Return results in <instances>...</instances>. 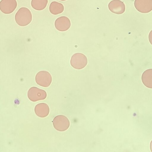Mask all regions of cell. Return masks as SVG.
Returning a JSON list of instances; mask_svg holds the SVG:
<instances>
[{"instance_id": "3957f363", "label": "cell", "mask_w": 152, "mask_h": 152, "mask_svg": "<svg viewBox=\"0 0 152 152\" xmlns=\"http://www.w3.org/2000/svg\"><path fill=\"white\" fill-rule=\"evenodd\" d=\"M53 125L54 128L59 131H66L69 127L70 122L69 120L65 116L59 115L53 119Z\"/></svg>"}, {"instance_id": "6da1fadb", "label": "cell", "mask_w": 152, "mask_h": 152, "mask_svg": "<svg viewBox=\"0 0 152 152\" xmlns=\"http://www.w3.org/2000/svg\"><path fill=\"white\" fill-rule=\"evenodd\" d=\"M15 19L16 23L19 26H26L30 23L32 21V14L27 8L21 7L16 13Z\"/></svg>"}, {"instance_id": "5b68a950", "label": "cell", "mask_w": 152, "mask_h": 152, "mask_svg": "<svg viewBox=\"0 0 152 152\" xmlns=\"http://www.w3.org/2000/svg\"><path fill=\"white\" fill-rule=\"evenodd\" d=\"M28 96L31 101L36 102L45 99L47 97V93L43 90L35 87H33L28 90Z\"/></svg>"}, {"instance_id": "277c9868", "label": "cell", "mask_w": 152, "mask_h": 152, "mask_svg": "<svg viewBox=\"0 0 152 152\" xmlns=\"http://www.w3.org/2000/svg\"><path fill=\"white\" fill-rule=\"evenodd\" d=\"M35 81L39 85L47 87L50 85L52 81V77L48 72L45 71H40L36 74Z\"/></svg>"}, {"instance_id": "9c48e42d", "label": "cell", "mask_w": 152, "mask_h": 152, "mask_svg": "<svg viewBox=\"0 0 152 152\" xmlns=\"http://www.w3.org/2000/svg\"><path fill=\"white\" fill-rule=\"evenodd\" d=\"M142 83L147 87L152 88V69H149L145 71L142 75Z\"/></svg>"}, {"instance_id": "7a4b0ae2", "label": "cell", "mask_w": 152, "mask_h": 152, "mask_svg": "<svg viewBox=\"0 0 152 152\" xmlns=\"http://www.w3.org/2000/svg\"><path fill=\"white\" fill-rule=\"evenodd\" d=\"M88 63L86 57L80 53L74 54L70 60L71 65L74 68L80 69L84 68Z\"/></svg>"}, {"instance_id": "8992f818", "label": "cell", "mask_w": 152, "mask_h": 152, "mask_svg": "<svg viewBox=\"0 0 152 152\" xmlns=\"http://www.w3.org/2000/svg\"><path fill=\"white\" fill-rule=\"evenodd\" d=\"M17 5L16 0H1L0 2V10L4 14H10L15 10Z\"/></svg>"}, {"instance_id": "7c38bea8", "label": "cell", "mask_w": 152, "mask_h": 152, "mask_svg": "<svg viewBox=\"0 0 152 152\" xmlns=\"http://www.w3.org/2000/svg\"><path fill=\"white\" fill-rule=\"evenodd\" d=\"M59 0L62 1H66V0Z\"/></svg>"}, {"instance_id": "52a82bcc", "label": "cell", "mask_w": 152, "mask_h": 152, "mask_svg": "<svg viewBox=\"0 0 152 152\" xmlns=\"http://www.w3.org/2000/svg\"><path fill=\"white\" fill-rule=\"evenodd\" d=\"M71 21L67 17L62 16L57 18L55 22V26L58 30L64 31L68 30L70 27Z\"/></svg>"}, {"instance_id": "ba28073f", "label": "cell", "mask_w": 152, "mask_h": 152, "mask_svg": "<svg viewBox=\"0 0 152 152\" xmlns=\"http://www.w3.org/2000/svg\"><path fill=\"white\" fill-rule=\"evenodd\" d=\"M48 106L45 103H40L35 107L34 111L36 114L39 117L44 118L48 115L49 113Z\"/></svg>"}, {"instance_id": "30bf717a", "label": "cell", "mask_w": 152, "mask_h": 152, "mask_svg": "<svg viewBox=\"0 0 152 152\" xmlns=\"http://www.w3.org/2000/svg\"><path fill=\"white\" fill-rule=\"evenodd\" d=\"M49 9L51 13L54 15H57L63 12L64 7L62 4L56 1H53L50 4Z\"/></svg>"}, {"instance_id": "8fae6325", "label": "cell", "mask_w": 152, "mask_h": 152, "mask_svg": "<svg viewBox=\"0 0 152 152\" xmlns=\"http://www.w3.org/2000/svg\"><path fill=\"white\" fill-rule=\"evenodd\" d=\"M48 0H32L31 4L32 7L37 10H42L46 7Z\"/></svg>"}]
</instances>
